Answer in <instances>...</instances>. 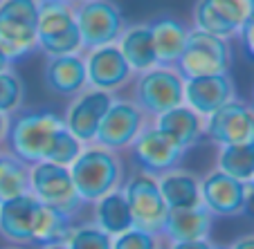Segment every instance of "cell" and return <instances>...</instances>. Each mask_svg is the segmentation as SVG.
<instances>
[{"label":"cell","mask_w":254,"mask_h":249,"mask_svg":"<svg viewBox=\"0 0 254 249\" xmlns=\"http://www.w3.org/2000/svg\"><path fill=\"white\" fill-rule=\"evenodd\" d=\"M70 175L81 202H97L124 182V164L120 155L99 144L83 146L70 166Z\"/></svg>","instance_id":"obj_1"},{"label":"cell","mask_w":254,"mask_h":249,"mask_svg":"<svg viewBox=\"0 0 254 249\" xmlns=\"http://www.w3.org/2000/svg\"><path fill=\"white\" fill-rule=\"evenodd\" d=\"M61 126L63 119L52 110H20L18 115H11L5 135L9 153L29 166L43 162L45 150Z\"/></svg>","instance_id":"obj_2"},{"label":"cell","mask_w":254,"mask_h":249,"mask_svg":"<svg viewBox=\"0 0 254 249\" xmlns=\"http://www.w3.org/2000/svg\"><path fill=\"white\" fill-rule=\"evenodd\" d=\"M41 0H0V50L16 63L36 50Z\"/></svg>","instance_id":"obj_3"},{"label":"cell","mask_w":254,"mask_h":249,"mask_svg":"<svg viewBox=\"0 0 254 249\" xmlns=\"http://www.w3.org/2000/svg\"><path fill=\"white\" fill-rule=\"evenodd\" d=\"M232 65V48L230 41L218 39L214 34L191 27L187 34V43L176 63L178 74L187 79L214 77V74H227Z\"/></svg>","instance_id":"obj_4"},{"label":"cell","mask_w":254,"mask_h":249,"mask_svg":"<svg viewBox=\"0 0 254 249\" xmlns=\"http://www.w3.org/2000/svg\"><path fill=\"white\" fill-rule=\"evenodd\" d=\"M72 11L81 34V52L117 43L126 29L124 14L113 0H77Z\"/></svg>","instance_id":"obj_5"},{"label":"cell","mask_w":254,"mask_h":249,"mask_svg":"<svg viewBox=\"0 0 254 249\" xmlns=\"http://www.w3.org/2000/svg\"><path fill=\"white\" fill-rule=\"evenodd\" d=\"M133 101L146 117H160L185 103V79L176 67H153L137 74L133 83Z\"/></svg>","instance_id":"obj_6"},{"label":"cell","mask_w":254,"mask_h":249,"mask_svg":"<svg viewBox=\"0 0 254 249\" xmlns=\"http://www.w3.org/2000/svg\"><path fill=\"white\" fill-rule=\"evenodd\" d=\"M36 48L48 58L81 52V34H79L77 20H74L72 5L41 2Z\"/></svg>","instance_id":"obj_7"},{"label":"cell","mask_w":254,"mask_h":249,"mask_svg":"<svg viewBox=\"0 0 254 249\" xmlns=\"http://www.w3.org/2000/svg\"><path fill=\"white\" fill-rule=\"evenodd\" d=\"M122 191L128 200L130 213H133V227L149 231V234H162L169 206L162 198V191H160L158 177L151 173L137 171L124 182Z\"/></svg>","instance_id":"obj_8"},{"label":"cell","mask_w":254,"mask_h":249,"mask_svg":"<svg viewBox=\"0 0 254 249\" xmlns=\"http://www.w3.org/2000/svg\"><path fill=\"white\" fill-rule=\"evenodd\" d=\"M29 193L41 204L61 209L70 216H74L83 204L72 182L70 168L52 162H36L29 166Z\"/></svg>","instance_id":"obj_9"},{"label":"cell","mask_w":254,"mask_h":249,"mask_svg":"<svg viewBox=\"0 0 254 249\" xmlns=\"http://www.w3.org/2000/svg\"><path fill=\"white\" fill-rule=\"evenodd\" d=\"M146 126H149V117L135 105V101L113 99L111 108L99 124L95 144L111 149L115 153L122 149H130Z\"/></svg>","instance_id":"obj_10"},{"label":"cell","mask_w":254,"mask_h":249,"mask_svg":"<svg viewBox=\"0 0 254 249\" xmlns=\"http://www.w3.org/2000/svg\"><path fill=\"white\" fill-rule=\"evenodd\" d=\"M254 0H196L191 11L193 27L230 41L252 16Z\"/></svg>","instance_id":"obj_11"},{"label":"cell","mask_w":254,"mask_h":249,"mask_svg":"<svg viewBox=\"0 0 254 249\" xmlns=\"http://www.w3.org/2000/svg\"><path fill=\"white\" fill-rule=\"evenodd\" d=\"M205 137L218 146L254 144V108L234 97L205 119Z\"/></svg>","instance_id":"obj_12"},{"label":"cell","mask_w":254,"mask_h":249,"mask_svg":"<svg viewBox=\"0 0 254 249\" xmlns=\"http://www.w3.org/2000/svg\"><path fill=\"white\" fill-rule=\"evenodd\" d=\"M130 150H133V159L139 166V171L151 173L155 177L178 168L185 153H187L176 139L169 137L160 128H155L153 124H149L139 133V137L133 142Z\"/></svg>","instance_id":"obj_13"},{"label":"cell","mask_w":254,"mask_h":249,"mask_svg":"<svg viewBox=\"0 0 254 249\" xmlns=\"http://www.w3.org/2000/svg\"><path fill=\"white\" fill-rule=\"evenodd\" d=\"M248 189L250 182H241L221 168H211L200 177V204L211 216H241L245 213Z\"/></svg>","instance_id":"obj_14"},{"label":"cell","mask_w":254,"mask_h":249,"mask_svg":"<svg viewBox=\"0 0 254 249\" xmlns=\"http://www.w3.org/2000/svg\"><path fill=\"white\" fill-rule=\"evenodd\" d=\"M113 99H115V97H113L111 92L86 88V90L79 92V95L70 101V105H67V110H65V117H63V126H65L83 146L95 144L99 124H101V119H104V115L108 112V108H111Z\"/></svg>","instance_id":"obj_15"},{"label":"cell","mask_w":254,"mask_h":249,"mask_svg":"<svg viewBox=\"0 0 254 249\" xmlns=\"http://www.w3.org/2000/svg\"><path fill=\"white\" fill-rule=\"evenodd\" d=\"M83 61H86L88 86L95 88V90H104L113 95V92L124 88L135 77L130 65L126 63V58L122 56L117 43L90 50L83 56Z\"/></svg>","instance_id":"obj_16"},{"label":"cell","mask_w":254,"mask_h":249,"mask_svg":"<svg viewBox=\"0 0 254 249\" xmlns=\"http://www.w3.org/2000/svg\"><path fill=\"white\" fill-rule=\"evenodd\" d=\"M236 97L234 81L230 74H214V77H198L185 81V105L207 119L221 105Z\"/></svg>","instance_id":"obj_17"},{"label":"cell","mask_w":254,"mask_h":249,"mask_svg":"<svg viewBox=\"0 0 254 249\" xmlns=\"http://www.w3.org/2000/svg\"><path fill=\"white\" fill-rule=\"evenodd\" d=\"M36 209H39V200L32 193L0 202V236L20 247L32 245Z\"/></svg>","instance_id":"obj_18"},{"label":"cell","mask_w":254,"mask_h":249,"mask_svg":"<svg viewBox=\"0 0 254 249\" xmlns=\"http://www.w3.org/2000/svg\"><path fill=\"white\" fill-rule=\"evenodd\" d=\"M45 86L50 92L61 97H77L86 90V61L81 54H67V56H52L48 58L43 70Z\"/></svg>","instance_id":"obj_19"},{"label":"cell","mask_w":254,"mask_h":249,"mask_svg":"<svg viewBox=\"0 0 254 249\" xmlns=\"http://www.w3.org/2000/svg\"><path fill=\"white\" fill-rule=\"evenodd\" d=\"M214 216L202 204L189 209H169L162 234L169 243H187V240H205L211 234Z\"/></svg>","instance_id":"obj_20"},{"label":"cell","mask_w":254,"mask_h":249,"mask_svg":"<svg viewBox=\"0 0 254 249\" xmlns=\"http://www.w3.org/2000/svg\"><path fill=\"white\" fill-rule=\"evenodd\" d=\"M149 29H151V39H153L158 65L176 67L178 58H180V54L185 50V43H187V34H189L185 23L173 18V16L162 14L151 20Z\"/></svg>","instance_id":"obj_21"},{"label":"cell","mask_w":254,"mask_h":249,"mask_svg":"<svg viewBox=\"0 0 254 249\" xmlns=\"http://www.w3.org/2000/svg\"><path fill=\"white\" fill-rule=\"evenodd\" d=\"M153 126L160 128L162 133H167L169 137H173L185 150L191 149L193 144H198L200 137L205 135V119L185 103L155 117Z\"/></svg>","instance_id":"obj_22"},{"label":"cell","mask_w":254,"mask_h":249,"mask_svg":"<svg viewBox=\"0 0 254 249\" xmlns=\"http://www.w3.org/2000/svg\"><path fill=\"white\" fill-rule=\"evenodd\" d=\"M122 56L130 65L133 74L149 72L153 67H158V58H155L153 39H151L149 23L146 25H130L122 32L120 41H117Z\"/></svg>","instance_id":"obj_23"},{"label":"cell","mask_w":254,"mask_h":249,"mask_svg":"<svg viewBox=\"0 0 254 249\" xmlns=\"http://www.w3.org/2000/svg\"><path fill=\"white\" fill-rule=\"evenodd\" d=\"M160 191L169 209H189L200 204V177L185 168H173L158 177Z\"/></svg>","instance_id":"obj_24"},{"label":"cell","mask_w":254,"mask_h":249,"mask_svg":"<svg viewBox=\"0 0 254 249\" xmlns=\"http://www.w3.org/2000/svg\"><path fill=\"white\" fill-rule=\"evenodd\" d=\"M95 225L113 238L133 229V213L122 187L95 202Z\"/></svg>","instance_id":"obj_25"},{"label":"cell","mask_w":254,"mask_h":249,"mask_svg":"<svg viewBox=\"0 0 254 249\" xmlns=\"http://www.w3.org/2000/svg\"><path fill=\"white\" fill-rule=\"evenodd\" d=\"M72 220H74V216L65 213V211L39 202L36 218H34V229H32V245L34 247H48V245L65 243L67 234H70L72 225H74Z\"/></svg>","instance_id":"obj_26"},{"label":"cell","mask_w":254,"mask_h":249,"mask_svg":"<svg viewBox=\"0 0 254 249\" xmlns=\"http://www.w3.org/2000/svg\"><path fill=\"white\" fill-rule=\"evenodd\" d=\"M25 193H29V164L11 153H0V202L14 200Z\"/></svg>","instance_id":"obj_27"},{"label":"cell","mask_w":254,"mask_h":249,"mask_svg":"<svg viewBox=\"0 0 254 249\" xmlns=\"http://www.w3.org/2000/svg\"><path fill=\"white\" fill-rule=\"evenodd\" d=\"M216 168L236 177L241 182L254 180V144H239V146H221Z\"/></svg>","instance_id":"obj_28"},{"label":"cell","mask_w":254,"mask_h":249,"mask_svg":"<svg viewBox=\"0 0 254 249\" xmlns=\"http://www.w3.org/2000/svg\"><path fill=\"white\" fill-rule=\"evenodd\" d=\"M81 150H83L81 142H79V139L74 137L65 126H61V128L54 133L52 142H50L48 150H45L43 162H52V164H59V166L70 168L72 162L81 155Z\"/></svg>","instance_id":"obj_29"},{"label":"cell","mask_w":254,"mask_h":249,"mask_svg":"<svg viewBox=\"0 0 254 249\" xmlns=\"http://www.w3.org/2000/svg\"><path fill=\"white\" fill-rule=\"evenodd\" d=\"M63 245L67 249H113V236L101 231L95 222H83L72 225Z\"/></svg>","instance_id":"obj_30"},{"label":"cell","mask_w":254,"mask_h":249,"mask_svg":"<svg viewBox=\"0 0 254 249\" xmlns=\"http://www.w3.org/2000/svg\"><path fill=\"white\" fill-rule=\"evenodd\" d=\"M25 101V83L20 74H16L11 67L0 72V112L11 117L20 110Z\"/></svg>","instance_id":"obj_31"},{"label":"cell","mask_w":254,"mask_h":249,"mask_svg":"<svg viewBox=\"0 0 254 249\" xmlns=\"http://www.w3.org/2000/svg\"><path fill=\"white\" fill-rule=\"evenodd\" d=\"M113 249H160V236L133 227L113 238Z\"/></svg>","instance_id":"obj_32"},{"label":"cell","mask_w":254,"mask_h":249,"mask_svg":"<svg viewBox=\"0 0 254 249\" xmlns=\"http://www.w3.org/2000/svg\"><path fill=\"white\" fill-rule=\"evenodd\" d=\"M236 36L241 39V48H243L245 56H248L250 61H254V11H252V16L243 23V27L239 29Z\"/></svg>","instance_id":"obj_33"},{"label":"cell","mask_w":254,"mask_h":249,"mask_svg":"<svg viewBox=\"0 0 254 249\" xmlns=\"http://www.w3.org/2000/svg\"><path fill=\"white\" fill-rule=\"evenodd\" d=\"M214 243L209 238L205 240H187V243H169V249H211Z\"/></svg>","instance_id":"obj_34"},{"label":"cell","mask_w":254,"mask_h":249,"mask_svg":"<svg viewBox=\"0 0 254 249\" xmlns=\"http://www.w3.org/2000/svg\"><path fill=\"white\" fill-rule=\"evenodd\" d=\"M227 249H254V234H248V236L236 238Z\"/></svg>","instance_id":"obj_35"},{"label":"cell","mask_w":254,"mask_h":249,"mask_svg":"<svg viewBox=\"0 0 254 249\" xmlns=\"http://www.w3.org/2000/svg\"><path fill=\"white\" fill-rule=\"evenodd\" d=\"M7 128H9V117H7V115H2V112H0V142L5 139Z\"/></svg>","instance_id":"obj_36"},{"label":"cell","mask_w":254,"mask_h":249,"mask_svg":"<svg viewBox=\"0 0 254 249\" xmlns=\"http://www.w3.org/2000/svg\"><path fill=\"white\" fill-rule=\"evenodd\" d=\"M7 67H11V63H9V58L2 54V50H0V72H2V70H7Z\"/></svg>","instance_id":"obj_37"},{"label":"cell","mask_w":254,"mask_h":249,"mask_svg":"<svg viewBox=\"0 0 254 249\" xmlns=\"http://www.w3.org/2000/svg\"><path fill=\"white\" fill-rule=\"evenodd\" d=\"M41 2H57V5H74V0H41Z\"/></svg>","instance_id":"obj_38"},{"label":"cell","mask_w":254,"mask_h":249,"mask_svg":"<svg viewBox=\"0 0 254 249\" xmlns=\"http://www.w3.org/2000/svg\"><path fill=\"white\" fill-rule=\"evenodd\" d=\"M41 249H67L63 243H57V245H48V247H41Z\"/></svg>","instance_id":"obj_39"},{"label":"cell","mask_w":254,"mask_h":249,"mask_svg":"<svg viewBox=\"0 0 254 249\" xmlns=\"http://www.w3.org/2000/svg\"><path fill=\"white\" fill-rule=\"evenodd\" d=\"M211 249H227V247H225V245H214Z\"/></svg>","instance_id":"obj_40"},{"label":"cell","mask_w":254,"mask_h":249,"mask_svg":"<svg viewBox=\"0 0 254 249\" xmlns=\"http://www.w3.org/2000/svg\"><path fill=\"white\" fill-rule=\"evenodd\" d=\"M11 249H20V247H11Z\"/></svg>","instance_id":"obj_41"},{"label":"cell","mask_w":254,"mask_h":249,"mask_svg":"<svg viewBox=\"0 0 254 249\" xmlns=\"http://www.w3.org/2000/svg\"><path fill=\"white\" fill-rule=\"evenodd\" d=\"M252 184H254V180H252Z\"/></svg>","instance_id":"obj_42"},{"label":"cell","mask_w":254,"mask_h":249,"mask_svg":"<svg viewBox=\"0 0 254 249\" xmlns=\"http://www.w3.org/2000/svg\"><path fill=\"white\" fill-rule=\"evenodd\" d=\"M252 108H254V103H252Z\"/></svg>","instance_id":"obj_43"},{"label":"cell","mask_w":254,"mask_h":249,"mask_svg":"<svg viewBox=\"0 0 254 249\" xmlns=\"http://www.w3.org/2000/svg\"><path fill=\"white\" fill-rule=\"evenodd\" d=\"M74 2H77V0H74Z\"/></svg>","instance_id":"obj_44"}]
</instances>
